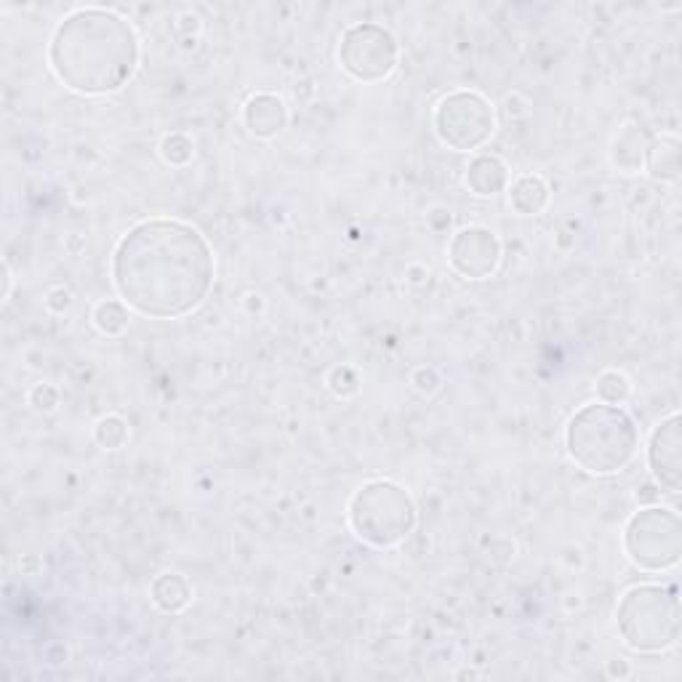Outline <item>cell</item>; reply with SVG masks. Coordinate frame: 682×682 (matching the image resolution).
<instances>
[{
    "instance_id": "1",
    "label": "cell",
    "mask_w": 682,
    "mask_h": 682,
    "mask_svg": "<svg viewBox=\"0 0 682 682\" xmlns=\"http://www.w3.org/2000/svg\"><path fill=\"white\" fill-rule=\"evenodd\" d=\"M216 261L201 229L176 219H147L120 238L112 283L129 310L176 321L201 307L214 289Z\"/></svg>"
},
{
    "instance_id": "2",
    "label": "cell",
    "mask_w": 682,
    "mask_h": 682,
    "mask_svg": "<svg viewBox=\"0 0 682 682\" xmlns=\"http://www.w3.org/2000/svg\"><path fill=\"white\" fill-rule=\"evenodd\" d=\"M48 65L69 91L83 97L115 94L139 67L137 30L115 11L78 9L51 35Z\"/></svg>"
},
{
    "instance_id": "3",
    "label": "cell",
    "mask_w": 682,
    "mask_h": 682,
    "mask_svg": "<svg viewBox=\"0 0 682 682\" xmlns=\"http://www.w3.org/2000/svg\"><path fill=\"white\" fill-rule=\"evenodd\" d=\"M640 445L635 419L621 405L589 403L578 408L565 426V448L589 475H616L632 464Z\"/></svg>"
},
{
    "instance_id": "4",
    "label": "cell",
    "mask_w": 682,
    "mask_h": 682,
    "mask_svg": "<svg viewBox=\"0 0 682 682\" xmlns=\"http://www.w3.org/2000/svg\"><path fill=\"white\" fill-rule=\"evenodd\" d=\"M618 635L637 653H661L680 637L678 586L640 584L624 592L616 608Z\"/></svg>"
},
{
    "instance_id": "5",
    "label": "cell",
    "mask_w": 682,
    "mask_h": 682,
    "mask_svg": "<svg viewBox=\"0 0 682 682\" xmlns=\"http://www.w3.org/2000/svg\"><path fill=\"white\" fill-rule=\"evenodd\" d=\"M349 528L366 544L387 550L416 528V504L398 483L371 480L349 501Z\"/></svg>"
},
{
    "instance_id": "6",
    "label": "cell",
    "mask_w": 682,
    "mask_h": 682,
    "mask_svg": "<svg viewBox=\"0 0 682 682\" xmlns=\"http://www.w3.org/2000/svg\"><path fill=\"white\" fill-rule=\"evenodd\" d=\"M624 550L637 569L667 571L682 554V522L667 507L640 509L624 528Z\"/></svg>"
},
{
    "instance_id": "7",
    "label": "cell",
    "mask_w": 682,
    "mask_h": 682,
    "mask_svg": "<svg viewBox=\"0 0 682 682\" xmlns=\"http://www.w3.org/2000/svg\"><path fill=\"white\" fill-rule=\"evenodd\" d=\"M494 105L477 91H454L435 107V133L445 147L456 152L480 150L494 137Z\"/></svg>"
},
{
    "instance_id": "8",
    "label": "cell",
    "mask_w": 682,
    "mask_h": 682,
    "mask_svg": "<svg viewBox=\"0 0 682 682\" xmlns=\"http://www.w3.org/2000/svg\"><path fill=\"white\" fill-rule=\"evenodd\" d=\"M400 46L387 28L360 22L342 35L339 65L349 78L360 83H381L394 73Z\"/></svg>"
},
{
    "instance_id": "9",
    "label": "cell",
    "mask_w": 682,
    "mask_h": 682,
    "mask_svg": "<svg viewBox=\"0 0 682 682\" xmlns=\"http://www.w3.org/2000/svg\"><path fill=\"white\" fill-rule=\"evenodd\" d=\"M451 267L467 280H486L499 270L501 243L486 227H469L454 235L448 246Z\"/></svg>"
},
{
    "instance_id": "10",
    "label": "cell",
    "mask_w": 682,
    "mask_h": 682,
    "mask_svg": "<svg viewBox=\"0 0 682 682\" xmlns=\"http://www.w3.org/2000/svg\"><path fill=\"white\" fill-rule=\"evenodd\" d=\"M648 464L656 483L669 494L682 488V419L680 413L664 419L653 430L648 443Z\"/></svg>"
},
{
    "instance_id": "11",
    "label": "cell",
    "mask_w": 682,
    "mask_h": 682,
    "mask_svg": "<svg viewBox=\"0 0 682 682\" xmlns=\"http://www.w3.org/2000/svg\"><path fill=\"white\" fill-rule=\"evenodd\" d=\"M243 123L251 137L272 139L289 126V107L275 94H257L246 101Z\"/></svg>"
},
{
    "instance_id": "12",
    "label": "cell",
    "mask_w": 682,
    "mask_h": 682,
    "mask_svg": "<svg viewBox=\"0 0 682 682\" xmlns=\"http://www.w3.org/2000/svg\"><path fill=\"white\" fill-rule=\"evenodd\" d=\"M464 184H467L469 193L477 197L499 195L501 190H507V184H509L507 163L496 155L472 158V163L467 165V176H464Z\"/></svg>"
},
{
    "instance_id": "13",
    "label": "cell",
    "mask_w": 682,
    "mask_h": 682,
    "mask_svg": "<svg viewBox=\"0 0 682 682\" xmlns=\"http://www.w3.org/2000/svg\"><path fill=\"white\" fill-rule=\"evenodd\" d=\"M509 206L520 216H539L550 206V187H546L541 176H520L509 187Z\"/></svg>"
},
{
    "instance_id": "14",
    "label": "cell",
    "mask_w": 682,
    "mask_h": 682,
    "mask_svg": "<svg viewBox=\"0 0 682 682\" xmlns=\"http://www.w3.org/2000/svg\"><path fill=\"white\" fill-rule=\"evenodd\" d=\"M193 600V586L182 573H161L152 582V603L163 610V614H180Z\"/></svg>"
},
{
    "instance_id": "15",
    "label": "cell",
    "mask_w": 682,
    "mask_h": 682,
    "mask_svg": "<svg viewBox=\"0 0 682 682\" xmlns=\"http://www.w3.org/2000/svg\"><path fill=\"white\" fill-rule=\"evenodd\" d=\"M646 165L650 176L659 182H674L680 176V142L674 137H661L648 142Z\"/></svg>"
},
{
    "instance_id": "16",
    "label": "cell",
    "mask_w": 682,
    "mask_h": 682,
    "mask_svg": "<svg viewBox=\"0 0 682 682\" xmlns=\"http://www.w3.org/2000/svg\"><path fill=\"white\" fill-rule=\"evenodd\" d=\"M646 150H648V137L646 131L629 126L616 137L614 142V165L624 174H635L640 171V165L646 163Z\"/></svg>"
},
{
    "instance_id": "17",
    "label": "cell",
    "mask_w": 682,
    "mask_h": 682,
    "mask_svg": "<svg viewBox=\"0 0 682 682\" xmlns=\"http://www.w3.org/2000/svg\"><path fill=\"white\" fill-rule=\"evenodd\" d=\"M91 321L105 336L123 334V331L129 328V323H131L129 304L115 302V299H110V302H101V304H97V310H94Z\"/></svg>"
},
{
    "instance_id": "18",
    "label": "cell",
    "mask_w": 682,
    "mask_h": 682,
    "mask_svg": "<svg viewBox=\"0 0 682 682\" xmlns=\"http://www.w3.org/2000/svg\"><path fill=\"white\" fill-rule=\"evenodd\" d=\"M595 390H597V398H600V403L624 405L629 394H632V381H629L621 371H605L597 376Z\"/></svg>"
},
{
    "instance_id": "19",
    "label": "cell",
    "mask_w": 682,
    "mask_h": 682,
    "mask_svg": "<svg viewBox=\"0 0 682 682\" xmlns=\"http://www.w3.org/2000/svg\"><path fill=\"white\" fill-rule=\"evenodd\" d=\"M94 437H97L101 448L118 451L123 448L126 440H129V424H126L120 416H105L99 419L97 426H94Z\"/></svg>"
},
{
    "instance_id": "20",
    "label": "cell",
    "mask_w": 682,
    "mask_h": 682,
    "mask_svg": "<svg viewBox=\"0 0 682 682\" xmlns=\"http://www.w3.org/2000/svg\"><path fill=\"white\" fill-rule=\"evenodd\" d=\"M161 155L171 165H187L195 158V144L187 133H169L161 142Z\"/></svg>"
},
{
    "instance_id": "21",
    "label": "cell",
    "mask_w": 682,
    "mask_h": 682,
    "mask_svg": "<svg viewBox=\"0 0 682 682\" xmlns=\"http://www.w3.org/2000/svg\"><path fill=\"white\" fill-rule=\"evenodd\" d=\"M30 403H33L37 411H54L56 403H59V392L51 385H37L35 390L30 392Z\"/></svg>"
},
{
    "instance_id": "22",
    "label": "cell",
    "mask_w": 682,
    "mask_h": 682,
    "mask_svg": "<svg viewBox=\"0 0 682 682\" xmlns=\"http://www.w3.org/2000/svg\"><path fill=\"white\" fill-rule=\"evenodd\" d=\"M48 307L54 310V312H65L67 307H69V291H65V289H56V291H51V296H48Z\"/></svg>"
},
{
    "instance_id": "23",
    "label": "cell",
    "mask_w": 682,
    "mask_h": 682,
    "mask_svg": "<svg viewBox=\"0 0 682 682\" xmlns=\"http://www.w3.org/2000/svg\"><path fill=\"white\" fill-rule=\"evenodd\" d=\"M9 293H11V270H9V264H6V293H3V296L9 299Z\"/></svg>"
}]
</instances>
